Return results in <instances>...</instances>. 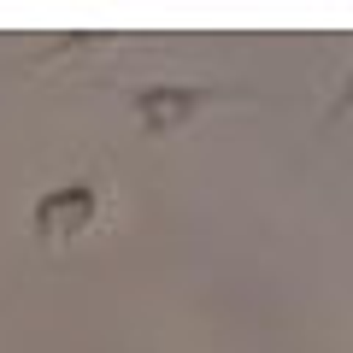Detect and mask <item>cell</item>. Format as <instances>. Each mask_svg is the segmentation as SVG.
Instances as JSON below:
<instances>
[{"label":"cell","mask_w":353,"mask_h":353,"mask_svg":"<svg viewBox=\"0 0 353 353\" xmlns=\"http://www.w3.org/2000/svg\"><path fill=\"white\" fill-rule=\"evenodd\" d=\"M224 101H248V94H236V88H206V83H153V88H136L130 94V106H136L148 136L183 130V124H194L201 112H212Z\"/></svg>","instance_id":"obj_1"},{"label":"cell","mask_w":353,"mask_h":353,"mask_svg":"<svg viewBox=\"0 0 353 353\" xmlns=\"http://www.w3.org/2000/svg\"><path fill=\"white\" fill-rule=\"evenodd\" d=\"M94 212H101V194L88 189V183L48 189L36 201V236L41 241H71V236H83V230L94 224Z\"/></svg>","instance_id":"obj_2"},{"label":"cell","mask_w":353,"mask_h":353,"mask_svg":"<svg viewBox=\"0 0 353 353\" xmlns=\"http://www.w3.org/2000/svg\"><path fill=\"white\" fill-rule=\"evenodd\" d=\"M347 106H353V77H347V88L336 94V106H330V118H347Z\"/></svg>","instance_id":"obj_3"}]
</instances>
